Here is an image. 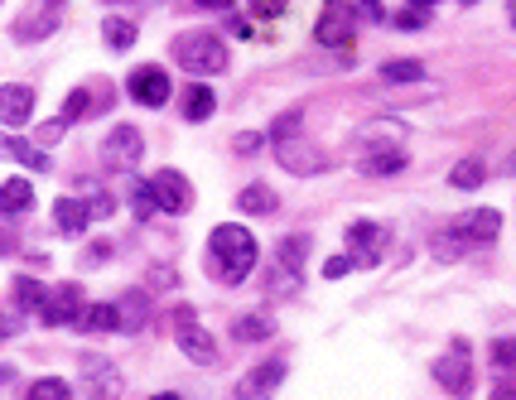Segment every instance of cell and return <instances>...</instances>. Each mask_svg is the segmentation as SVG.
Returning a JSON list of instances; mask_svg holds the SVG:
<instances>
[{
	"label": "cell",
	"mask_w": 516,
	"mask_h": 400,
	"mask_svg": "<svg viewBox=\"0 0 516 400\" xmlns=\"http://www.w3.org/2000/svg\"><path fill=\"white\" fill-rule=\"evenodd\" d=\"M145 323H150V294L126 290L121 299H116V328H121V333H136V328H145Z\"/></svg>",
	"instance_id": "obj_16"
},
{
	"label": "cell",
	"mask_w": 516,
	"mask_h": 400,
	"mask_svg": "<svg viewBox=\"0 0 516 400\" xmlns=\"http://www.w3.org/2000/svg\"><path fill=\"white\" fill-rule=\"evenodd\" d=\"M237 208H242L246 217H271L275 208H280V198L271 193V184H246L242 193H237Z\"/></svg>",
	"instance_id": "obj_21"
},
{
	"label": "cell",
	"mask_w": 516,
	"mask_h": 400,
	"mask_svg": "<svg viewBox=\"0 0 516 400\" xmlns=\"http://www.w3.org/2000/svg\"><path fill=\"white\" fill-rule=\"evenodd\" d=\"M102 34H107V44L116 49V54L136 44V25H131V20H121V15H111L107 25H102Z\"/></svg>",
	"instance_id": "obj_29"
},
{
	"label": "cell",
	"mask_w": 516,
	"mask_h": 400,
	"mask_svg": "<svg viewBox=\"0 0 516 400\" xmlns=\"http://www.w3.org/2000/svg\"><path fill=\"white\" fill-rule=\"evenodd\" d=\"M314 39H319L324 49H348L357 39V10L348 0H324L319 25H314Z\"/></svg>",
	"instance_id": "obj_4"
},
{
	"label": "cell",
	"mask_w": 516,
	"mask_h": 400,
	"mask_svg": "<svg viewBox=\"0 0 516 400\" xmlns=\"http://www.w3.org/2000/svg\"><path fill=\"white\" fill-rule=\"evenodd\" d=\"M410 5H420V10H430V5H435V0H410Z\"/></svg>",
	"instance_id": "obj_50"
},
{
	"label": "cell",
	"mask_w": 516,
	"mask_h": 400,
	"mask_svg": "<svg viewBox=\"0 0 516 400\" xmlns=\"http://www.w3.org/2000/svg\"><path fill=\"white\" fill-rule=\"evenodd\" d=\"M73 328H82V333H116V304H82Z\"/></svg>",
	"instance_id": "obj_22"
},
{
	"label": "cell",
	"mask_w": 516,
	"mask_h": 400,
	"mask_svg": "<svg viewBox=\"0 0 516 400\" xmlns=\"http://www.w3.org/2000/svg\"><path fill=\"white\" fill-rule=\"evenodd\" d=\"M179 347H184V357L198 362V367H213V362H218L213 333H208V328H198V323H184V328H179Z\"/></svg>",
	"instance_id": "obj_17"
},
{
	"label": "cell",
	"mask_w": 516,
	"mask_h": 400,
	"mask_svg": "<svg viewBox=\"0 0 516 400\" xmlns=\"http://www.w3.org/2000/svg\"><path fill=\"white\" fill-rule=\"evenodd\" d=\"M44 285H39V280H15V304H20V309H44Z\"/></svg>",
	"instance_id": "obj_31"
},
{
	"label": "cell",
	"mask_w": 516,
	"mask_h": 400,
	"mask_svg": "<svg viewBox=\"0 0 516 400\" xmlns=\"http://www.w3.org/2000/svg\"><path fill=\"white\" fill-rule=\"evenodd\" d=\"M492 367H497V372H516V338L492 343Z\"/></svg>",
	"instance_id": "obj_33"
},
{
	"label": "cell",
	"mask_w": 516,
	"mask_h": 400,
	"mask_svg": "<svg viewBox=\"0 0 516 400\" xmlns=\"http://www.w3.org/2000/svg\"><path fill=\"white\" fill-rule=\"evenodd\" d=\"M353 266H357L353 256H333V261H328V266H324V275H328V280H343V275H348V270H353Z\"/></svg>",
	"instance_id": "obj_40"
},
{
	"label": "cell",
	"mask_w": 516,
	"mask_h": 400,
	"mask_svg": "<svg viewBox=\"0 0 516 400\" xmlns=\"http://www.w3.org/2000/svg\"><path fill=\"white\" fill-rule=\"evenodd\" d=\"M174 63L193 73V78H213L227 68V44H222L218 34H203V29H193V34H179L174 39Z\"/></svg>",
	"instance_id": "obj_3"
},
{
	"label": "cell",
	"mask_w": 516,
	"mask_h": 400,
	"mask_svg": "<svg viewBox=\"0 0 516 400\" xmlns=\"http://www.w3.org/2000/svg\"><path fill=\"white\" fill-rule=\"evenodd\" d=\"M29 116H34V87L5 82L0 87V126H25Z\"/></svg>",
	"instance_id": "obj_15"
},
{
	"label": "cell",
	"mask_w": 516,
	"mask_h": 400,
	"mask_svg": "<svg viewBox=\"0 0 516 400\" xmlns=\"http://www.w3.org/2000/svg\"><path fill=\"white\" fill-rule=\"evenodd\" d=\"M357 169L372 174V179H386V174H401L406 169V131L396 121H372L367 131L357 135Z\"/></svg>",
	"instance_id": "obj_2"
},
{
	"label": "cell",
	"mask_w": 516,
	"mask_h": 400,
	"mask_svg": "<svg viewBox=\"0 0 516 400\" xmlns=\"http://www.w3.org/2000/svg\"><path fill=\"white\" fill-rule=\"evenodd\" d=\"M512 169H516V160H512Z\"/></svg>",
	"instance_id": "obj_52"
},
{
	"label": "cell",
	"mask_w": 516,
	"mask_h": 400,
	"mask_svg": "<svg viewBox=\"0 0 516 400\" xmlns=\"http://www.w3.org/2000/svg\"><path fill=\"white\" fill-rule=\"evenodd\" d=\"M362 10H367V20H386V10H381V0H362Z\"/></svg>",
	"instance_id": "obj_44"
},
{
	"label": "cell",
	"mask_w": 516,
	"mask_h": 400,
	"mask_svg": "<svg viewBox=\"0 0 516 400\" xmlns=\"http://www.w3.org/2000/svg\"><path fill=\"white\" fill-rule=\"evenodd\" d=\"M150 400H179V396H174V391H160V396H150Z\"/></svg>",
	"instance_id": "obj_49"
},
{
	"label": "cell",
	"mask_w": 516,
	"mask_h": 400,
	"mask_svg": "<svg viewBox=\"0 0 516 400\" xmlns=\"http://www.w3.org/2000/svg\"><path fill=\"white\" fill-rule=\"evenodd\" d=\"M82 304H87V294H82V285H58V290L44 294V309H39V319L49 323V328H68V323H78Z\"/></svg>",
	"instance_id": "obj_10"
},
{
	"label": "cell",
	"mask_w": 516,
	"mask_h": 400,
	"mask_svg": "<svg viewBox=\"0 0 516 400\" xmlns=\"http://www.w3.org/2000/svg\"><path fill=\"white\" fill-rule=\"evenodd\" d=\"M256 256H261L256 232H246L242 222L213 227V237H208V266H213V275H218L222 285H242L246 275L256 270Z\"/></svg>",
	"instance_id": "obj_1"
},
{
	"label": "cell",
	"mask_w": 516,
	"mask_h": 400,
	"mask_svg": "<svg viewBox=\"0 0 516 400\" xmlns=\"http://www.w3.org/2000/svg\"><path fill=\"white\" fill-rule=\"evenodd\" d=\"M20 328H25V319H20V309H15V314H0V338H15Z\"/></svg>",
	"instance_id": "obj_41"
},
{
	"label": "cell",
	"mask_w": 516,
	"mask_h": 400,
	"mask_svg": "<svg viewBox=\"0 0 516 400\" xmlns=\"http://www.w3.org/2000/svg\"><path fill=\"white\" fill-rule=\"evenodd\" d=\"M10 251H15V232H5V227H0V256H10Z\"/></svg>",
	"instance_id": "obj_46"
},
{
	"label": "cell",
	"mask_w": 516,
	"mask_h": 400,
	"mask_svg": "<svg viewBox=\"0 0 516 400\" xmlns=\"http://www.w3.org/2000/svg\"><path fill=\"white\" fill-rule=\"evenodd\" d=\"M396 25H401V29H425V25H430V10L410 5V10H401V15H396Z\"/></svg>",
	"instance_id": "obj_39"
},
{
	"label": "cell",
	"mask_w": 516,
	"mask_h": 400,
	"mask_svg": "<svg viewBox=\"0 0 516 400\" xmlns=\"http://www.w3.org/2000/svg\"><path fill=\"white\" fill-rule=\"evenodd\" d=\"M87 213H92V217H107L111 213V198H87Z\"/></svg>",
	"instance_id": "obj_43"
},
{
	"label": "cell",
	"mask_w": 516,
	"mask_h": 400,
	"mask_svg": "<svg viewBox=\"0 0 516 400\" xmlns=\"http://www.w3.org/2000/svg\"><path fill=\"white\" fill-rule=\"evenodd\" d=\"M131 213H136V217H150V213H155V198H150V184H136V188H131Z\"/></svg>",
	"instance_id": "obj_36"
},
{
	"label": "cell",
	"mask_w": 516,
	"mask_h": 400,
	"mask_svg": "<svg viewBox=\"0 0 516 400\" xmlns=\"http://www.w3.org/2000/svg\"><path fill=\"white\" fill-rule=\"evenodd\" d=\"M213 111H218V97H213V87L193 82L189 92H184V116H189V121H208Z\"/></svg>",
	"instance_id": "obj_24"
},
{
	"label": "cell",
	"mask_w": 516,
	"mask_h": 400,
	"mask_svg": "<svg viewBox=\"0 0 516 400\" xmlns=\"http://www.w3.org/2000/svg\"><path fill=\"white\" fill-rule=\"evenodd\" d=\"M126 92H131V102H140V107H164L169 102V78H164L160 63H145V68H136L126 78Z\"/></svg>",
	"instance_id": "obj_11"
},
{
	"label": "cell",
	"mask_w": 516,
	"mask_h": 400,
	"mask_svg": "<svg viewBox=\"0 0 516 400\" xmlns=\"http://www.w3.org/2000/svg\"><path fill=\"white\" fill-rule=\"evenodd\" d=\"M304 256H309V237H304V232H295V237H280V246H275V266H280V270H299V266H304Z\"/></svg>",
	"instance_id": "obj_25"
},
{
	"label": "cell",
	"mask_w": 516,
	"mask_h": 400,
	"mask_svg": "<svg viewBox=\"0 0 516 400\" xmlns=\"http://www.w3.org/2000/svg\"><path fill=\"white\" fill-rule=\"evenodd\" d=\"M304 131V121H299V111H285V116H280V121H275L271 126V135L275 140H285V135H299Z\"/></svg>",
	"instance_id": "obj_38"
},
{
	"label": "cell",
	"mask_w": 516,
	"mask_h": 400,
	"mask_svg": "<svg viewBox=\"0 0 516 400\" xmlns=\"http://www.w3.org/2000/svg\"><path fill=\"white\" fill-rule=\"evenodd\" d=\"M0 155L15 160V164H25V169H34V174L49 169V155H44L39 145H29V140H20V135H10V131H0Z\"/></svg>",
	"instance_id": "obj_18"
},
{
	"label": "cell",
	"mask_w": 516,
	"mask_h": 400,
	"mask_svg": "<svg viewBox=\"0 0 516 400\" xmlns=\"http://www.w3.org/2000/svg\"><path fill=\"white\" fill-rule=\"evenodd\" d=\"M275 160L285 164L290 174H299V179L324 174L328 169V155L314 145V140H304V135H285V140H275Z\"/></svg>",
	"instance_id": "obj_6"
},
{
	"label": "cell",
	"mask_w": 516,
	"mask_h": 400,
	"mask_svg": "<svg viewBox=\"0 0 516 400\" xmlns=\"http://www.w3.org/2000/svg\"><path fill=\"white\" fill-rule=\"evenodd\" d=\"M150 198H155V213H189L193 208L189 174H179V169H160V174L150 179Z\"/></svg>",
	"instance_id": "obj_7"
},
{
	"label": "cell",
	"mask_w": 516,
	"mask_h": 400,
	"mask_svg": "<svg viewBox=\"0 0 516 400\" xmlns=\"http://www.w3.org/2000/svg\"><path fill=\"white\" fill-rule=\"evenodd\" d=\"M463 251H468V241H459L454 232H444V237H435V256H439V261H459Z\"/></svg>",
	"instance_id": "obj_34"
},
{
	"label": "cell",
	"mask_w": 516,
	"mask_h": 400,
	"mask_svg": "<svg viewBox=\"0 0 516 400\" xmlns=\"http://www.w3.org/2000/svg\"><path fill=\"white\" fill-rule=\"evenodd\" d=\"M193 5H198V10H227L232 0H193Z\"/></svg>",
	"instance_id": "obj_48"
},
{
	"label": "cell",
	"mask_w": 516,
	"mask_h": 400,
	"mask_svg": "<svg viewBox=\"0 0 516 400\" xmlns=\"http://www.w3.org/2000/svg\"><path fill=\"white\" fill-rule=\"evenodd\" d=\"M87 203L82 198H58L54 203V227L63 232V237H82L87 232Z\"/></svg>",
	"instance_id": "obj_20"
},
{
	"label": "cell",
	"mask_w": 516,
	"mask_h": 400,
	"mask_svg": "<svg viewBox=\"0 0 516 400\" xmlns=\"http://www.w3.org/2000/svg\"><path fill=\"white\" fill-rule=\"evenodd\" d=\"M29 208H34V184L29 179L0 184V213H29Z\"/></svg>",
	"instance_id": "obj_23"
},
{
	"label": "cell",
	"mask_w": 516,
	"mask_h": 400,
	"mask_svg": "<svg viewBox=\"0 0 516 400\" xmlns=\"http://www.w3.org/2000/svg\"><path fill=\"white\" fill-rule=\"evenodd\" d=\"M140 150H145V140H140V131L136 126H116V131L107 135V155H111V164H140Z\"/></svg>",
	"instance_id": "obj_19"
},
{
	"label": "cell",
	"mask_w": 516,
	"mask_h": 400,
	"mask_svg": "<svg viewBox=\"0 0 516 400\" xmlns=\"http://www.w3.org/2000/svg\"><path fill=\"white\" fill-rule=\"evenodd\" d=\"M29 400H73V386L58 381V376H44V381L29 386Z\"/></svg>",
	"instance_id": "obj_30"
},
{
	"label": "cell",
	"mask_w": 516,
	"mask_h": 400,
	"mask_svg": "<svg viewBox=\"0 0 516 400\" xmlns=\"http://www.w3.org/2000/svg\"><path fill=\"white\" fill-rule=\"evenodd\" d=\"M435 381L449 391V396L468 400L473 396V352H468V343H454L444 357L435 362Z\"/></svg>",
	"instance_id": "obj_5"
},
{
	"label": "cell",
	"mask_w": 516,
	"mask_h": 400,
	"mask_svg": "<svg viewBox=\"0 0 516 400\" xmlns=\"http://www.w3.org/2000/svg\"><path fill=\"white\" fill-rule=\"evenodd\" d=\"M381 78L391 82V87H401V82H420L425 78V63H415V58H391V63H381Z\"/></svg>",
	"instance_id": "obj_27"
},
{
	"label": "cell",
	"mask_w": 516,
	"mask_h": 400,
	"mask_svg": "<svg viewBox=\"0 0 516 400\" xmlns=\"http://www.w3.org/2000/svg\"><path fill=\"white\" fill-rule=\"evenodd\" d=\"M381 251H386V227H377V222H353L348 227V256L357 266H377Z\"/></svg>",
	"instance_id": "obj_12"
},
{
	"label": "cell",
	"mask_w": 516,
	"mask_h": 400,
	"mask_svg": "<svg viewBox=\"0 0 516 400\" xmlns=\"http://www.w3.org/2000/svg\"><path fill=\"white\" fill-rule=\"evenodd\" d=\"M483 179H488V169H483V160H478V155H468V160H459L454 169H449V184H454V188H478Z\"/></svg>",
	"instance_id": "obj_28"
},
{
	"label": "cell",
	"mask_w": 516,
	"mask_h": 400,
	"mask_svg": "<svg viewBox=\"0 0 516 400\" xmlns=\"http://www.w3.org/2000/svg\"><path fill=\"white\" fill-rule=\"evenodd\" d=\"M232 34H242V39H256V29H251V20H232Z\"/></svg>",
	"instance_id": "obj_45"
},
{
	"label": "cell",
	"mask_w": 516,
	"mask_h": 400,
	"mask_svg": "<svg viewBox=\"0 0 516 400\" xmlns=\"http://www.w3.org/2000/svg\"><path fill=\"white\" fill-rule=\"evenodd\" d=\"M246 5H251V15H256V20H280L290 0H246Z\"/></svg>",
	"instance_id": "obj_35"
},
{
	"label": "cell",
	"mask_w": 516,
	"mask_h": 400,
	"mask_svg": "<svg viewBox=\"0 0 516 400\" xmlns=\"http://www.w3.org/2000/svg\"><path fill=\"white\" fill-rule=\"evenodd\" d=\"M507 15H512V25H516V0H512V5H507Z\"/></svg>",
	"instance_id": "obj_51"
},
{
	"label": "cell",
	"mask_w": 516,
	"mask_h": 400,
	"mask_svg": "<svg viewBox=\"0 0 516 400\" xmlns=\"http://www.w3.org/2000/svg\"><path fill=\"white\" fill-rule=\"evenodd\" d=\"M280 381H285V362H261L256 372L242 376V386H237V400H271L280 391Z\"/></svg>",
	"instance_id": "obj_14"
},
{
	"label": "cell",
	"mask_w": 516,
	"mask_h": 400,
	"mask_svg": "<svg viewBox=\"0 0 516 400\" xmlns=\"http://www.w3.org/2000/svg\"><path fill=\"white\" fill-rule=\"evenodd\" d=\"M58 135H63V126H58V121H54V126H44V131H39V140H44V145H54Z\"/></svg>",
	"instance_id": "obj_47"
},
{
	"label": "cell",
	"mask_w": 516,
	"mask_h": 400,
	"mask_svg": "<svg viewBox=\"0 0 516 400\" xmlns=\"http://www.w3.org/2000/svg\"><path fill=\"white\" fill-rule=\"evenodd\" d=\"M275 323L266 319V314H242V319L232 323V338L237 343H261V338H271Z\"/></svg>",
	"instance_id": "obj_26"
},
{
	"label": "cell",
	"mask_w": 516,
	"mask_h": 400,
	"mask_svg": "<svg viewBox=\"0 0 516 400\" xmlns=\"http://www.w3.org/2000/svg\"><path fill=\"white\" fill-rule=\"evenodd\" d=\"M261 145H266V135H261V131H242V135H232V150H237V155H256Z\"/></svg>",
	"instance_id": "obj_37"
},
{
	"label": "cell",
	"mask_w": 516,
	"mask_h": 400,
	"mask_svg": "<svg viewBox=\"0 0 516 400\" xmlns=\"http://www.w3.org/2000/svg\"><path fill=\"white\" fill-rule=\"evenodd\" d=\"M63 20V0H29V10L15 20V39L20 44H39V39H49Z\"/></svg>",
	"instance_id": "obj_8"
},
{
	"label": "cell",
	"mask_w": 516,
	"mask_h": 400,
	"mask_svg": "<svg viewBox=\"0 0 516 400\" xmlns=\"http://www.w3.org/2000/svg\"><path fill=\"white\" fill-rule=\"evenodd\" d=\"M492 400H516V381H497V386H492Z\"/></svg>",
	"instance_id": "obj_42"
},
{
	"label": "cell",
	"mask_w": 516,
	"mask_h": 400,
	"mask_svg": "<svg viewBox=\"0 0 516 400\" xmlns=\"http://www.w3.org/2000/svg\"><path fill=\"white\" fill-rule=\"evenodd\" d=\"M82 381H87V400H121V372L107 357H82Z\"/></svg>",
	"instance_id": "obj_13"
},
{
	"label": "cell",
	"mask_w": 516,
	"mask_h": 400,
	"mask_svg": "<svg viewBox=\"0 0 516 400\" xmlns=\"http://www.w3.org/2000/svg\"><path fill=\"white\" fill-rule=\"evenodd\" d=\"M87 102H92V97H87V87H78V92H73V97L63 102V116H58V126L68 131L73 121H82V111H87Z\"/></svg>",
	"instance_id": "obj_32"
},
{
	"label": "cell",
	"mask_w": 516,
	"mask_h": 400,
	"mask_svg": "<svg viewBox=\"0 0 516 400\" xmlns=\"http://www.w3.org/2000/svg\"><path fill=\"white\" fill-rule=\"evenodd\" d=\"M449 232L459 241H468V246H488V241H497V232H502V213H497V208H468L463 217L449 222Z\"/></svg>",
	"instance_id": "obj_9"
}]
</instances>
